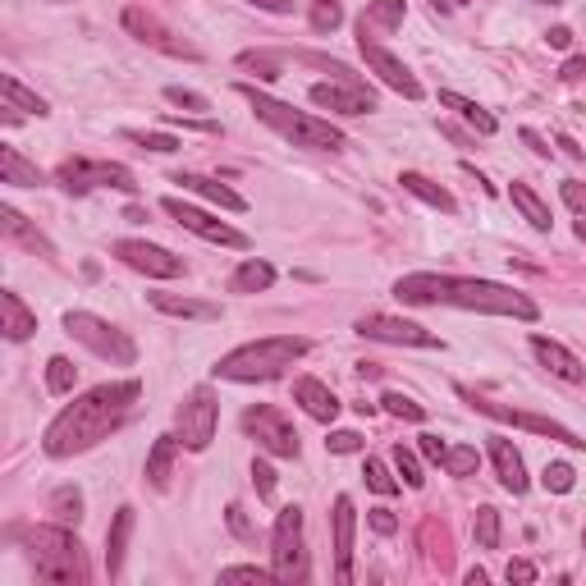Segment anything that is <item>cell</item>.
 I'll return each mask as SVG.
<instances>
[{"label": "cell", "mask_w": 586, "mask_h": 586, "mask_svg": "<svg viewBox=\"0 0 586 586\" xmlns=\"http://www.w3.org/2000/svg\"><path fill=\"white\" fill-rule=\"evenodd\" d=\"M138 399H142V385H138V380H110V385L87 390L83 399H74L65 413L46 426L42 449L51 458L87 454L92 445L110 440V431H120V422L129 417V408Z\"/></svg>", "instance_id": "1"}, {"label": "cell", "mask_w": 586, "mask_h": 586, "mask_svg": "<svg viewBox=\"0 0 586 586\" xmlns=\"http://www.w3.org/2000/svg\"><path fill=\"white\" fill-rule=\"evenodd\" d=\"M394 298L408 307H463V312H490V316H518V321H536L541 307L518 293L513 284H495V280H472V275H435V271H417L403 275L394 284Z\"/></svg>", "instance_id": "2"}, {"label": "cell", "mask_w": 586, "mask_h": 586, "mask_svg": "<svg viewBox=\"0 0 586 586\" xmlns=\"http://www.w3.org/2000/svg\"><path fill=\"white\" fill-rule=\"evenodd\" d=\"M307 339L303 335H271V339H252V344L234 348L225 358L216 362V376L220 380H239V385H257V380H275L293 367V362L307 353Z\"/></svg>", "instance_id": "3"}, {"label": "cell", "mask_w": 586, "mask_h": 586, "mask_svg": "<svg viewBox=\"0 0 586 586\" xmlns=\"http://www.w3.org/2000/svg\"><path fill=\"white\" fill-rule=\"evenodd\" d=\"M239 92L248 97L252 115H257L261 124H271L280 138H289L293 147H312V152H335V147H344V133H339L330 120L303 115V110L284 106V101L266 97V92H257V87H248V83H239Z\"/></svg>", "instance_id": "4"}, {"label": "cell", "mask_w": 586, "mask_h": 586, "mask_svg": "<svg viewBox=\"0 0 586 586\" xmlns=\"http://www.w3.org/2000/svg\"><path fill=\"white\" fill-rule=\"evenodd\" d=\"M19 536L28 545V554H33L37 577H46V582H87L83 545H78V536L69 532L65 522L60 527H28Z\"/></svg>", "instance_id": "5"}, {"label": "cell", "mask_w": 586, "mask_h": 586, "mask_svg": "<svg viewBox=\"0 0 586 586\" xmlns=\"http://www.w3.org/2000/svg\"><path fill=\"white\" fill-rule=\"evenodd\" d=\"M271 568H275V582H284V586L307 582L303 509H298V504L280 509V518H275V532H271Z\"/></svg>", "instance_id": "6"}, {"label": "cell", "mask_w": 586, "mask_h": 586, "mask_svg": "<svg viewBox=\"0 0 586 586\" xmlns=\"http://www.w3.org/2000/svg\"><path fill=\"white\" fill-rule=\"evenodd\" d=\"M65 335H74L78 344H87L97 358H110V362H120V367H133V362H138V344H133L120 326L101 321L97 312H65Z\"/></svg>", "instance_id": "7"}, {"label": "cell", "mask_w": 586, "mask_h": 586, "mask_svg": "<svg viewBox=\"0 0 586 586\" xmlns=\"http://www.w3.org/2000/svg\"><path fill=\"white\" fill-rule=\"evenodd\" d=\"M243 431L271 458H298V431H293V422L275 403H252L248 413H243Z\"/></svg>", "instance_id": "8"}, {"label": "cell", "mask_w": 586, "mask_h": 586, "mask_svg": "<svg viewBox=\"0 0 586 586\" xmlns=\"http://www.w3.org/2000/svg\"><path fill=\"white\" fill-rule=\"evenodd\" d=\"M216 422H220V403L207 385H197L184 403H179V445L202 454L216 440Z\"/></svg>", "instance_id": "9"}, {"label": "cell", "mask_w": 586, "mask_h": 586, "mask_svg": "<svg viewBox=\"0 0 586 586\" xmlns=\"http://www.w3.org/2000/svg\"><path fill=\"white\" fill-rule=\"evenodd\" d=\"M55 179H60L69 193H92V188H120V193H133V188H138L133 170H124V165H115V161H83V156L60 165Z\"/></svg>", "instance_id": "10"}, {"label": "cell", "mask_w": 586, "mask_h": 586, "mask_svg": "<svg viewBox=\"0 0 586 586\" xmlns=\"http://www.w3.org/2000/svg\"><path fill=\"white\" fill-rule=\"evenodd\" d=\"M463 399L477 408V413L495 417V422H509V426H522V431H532V435H550V440H559V445L568 449H586V440L577 431H568L564 422H554V417H536V413H522V408H509V403H495V399H481V394H467Z\"/></svg>", "instance_id": "11"}, {"label": "cell", "mask_w": 586, "mask_h": 586, "mask_svg": "<svg viewBox=\"0 0 586 586\" xmlns=\"http://www.w3.org/2000/svg\"><path fill=\"white\" fill-rule=\"evenodd\" d=\"M161 211L174 220V225H184L188 234H197V239H207V243H220V248H248V234H239V229H229L225 220H216L211 211H197L188 207L184 197H165Z\"/></svg>", "instance_id": "12"}, {"label": "cell", "mask_w": 586, "mask_h": 586, "mask_svg": "<svg viewBox=\"0 0 586 586\" xmlns=\"http://www.w3.org/2000/svg\"><path fill=\"white\" fill-rule=\"evenodd\" d=\"M358 330L362 339H376V344H408V348H440V335H431L426 326L417 321H403V316H385V312H367L358 316Z\"/></svg>", "instance_id": "13"}, {"label": "cell", "mask_w": 586, "mask_h": 586, "mask_svg": "<svg viewBox=\"0 0 586 586\" xmlns=\"http://www.w3.org/2000/svg\"><path fill=\"white\" fill-rule=\"evenodd\" d=\"M110 252H115L124 266H133V271L152 275V280H174V275H184V257H174L170 248H156V243H147V239H120Z\"/></svg>", "instance_id": "14"}, {"label": "cell", "mask_w": 586, "mask_h": 586, "mask_svg": "<svg viewBox=\"0 0 586 586\" xmlns=\"http://www.w3.org/2000/svg\"><path fill=\"white\" fill-rule=\"evenodd\" d=\"M358 51H362V60H367V69L385 87H394V92H399V97H408V101H422V83H417L413 69L403 65L394 51H385L380 42H358Z\"/></svg>", "instance_id": "15"}, {"label": "cell", "mask_w": 586, "mask_h": 586, "mask_svg": "<svg viewBox=\"0 0 586 586\" xmlns=\"http://www.w3.org/2000/svg\"><path fill=\"white\" fill-rule=\"evenodd\" d=\"M312 101L330 115H371L376 97L362 83H312Z\"/></svg>", "instance_id": "16"}, {"label": "cell", "mask_w": 586, "mask_h": 586, "mask_svg": "<svg viewBox=\"0 0 586 586\" xmlns=\"http://www.w3.org/2000/svg\"><path fill=\"white\" fill-rule=\"evenodd\" d=\"M124 28H129L138 42L156 46V51H165V55H184V60H197L193 46H188V42H174L170 28H161V23H156L147 10H138V5H129V10H124Z\"/></svg>", "instance_id": "17"}, {"label": "cell", "mask_w": 586, "mask_h": 586, "mask_svg": "<svg viewBox=\"0 0 586 586\" xmlns=\"http://www.w3.org/2000/svg\"><path fill=\"white\" fill-rule=\"evenodd\" d=\"M335 577L339 582H353V532H358V513H353V500L339 495L335 500Z\"/></svg>", "instance_id": "18"}, {"label": "cell", "mask_w": 586, "mask_h": 586, "mask_svg": "<svg viewBox=\"0 0 586 586\" xmlns=\"http://www.w3.org/2000/svg\"><path fill=\"white\" fill-rule=\"evenodd\" d=\"M532 353L541 358V367L550 371V376H559V380H568V385H582L586 380V367L582 362L568 353L559 339H545V335H532Z\"/></svg>", "instance_id": "19"}, {"label": "cell", "mask_w": 586, "mask_h": 586, "mask_svg": "<svg viewBox=\"0 0 586 586\" xmlns=\"http://www.w3.org/2000/svg\"><path fill=\"white\" fill-rule=\"evenodd\" d=\"M293 403H303V413L316 417V422H335V417H339V399L316 376H298V380H293Z\"/></svg>", "instance_id": "20"}, {"label": "cell", "mask_w": 586, "mask_h": 586, "mask_svg": "<svg viewBox=\"0 0 586 586\" xmlns=\"http://www.w3.org/2000/svg\"><path fill=\"white\" fill-rule=\"evenodd\" d=\"M403 14H408L403 0H376V5H367V14L358 19V42H380L385 33L399 28Z\"/></svg>", "instance_id": "21"}, {"label": "cell", "mask_w": 586, "mask_h": 586, "mask_svg": "<svg viewBox=\"0 0 586 586\" xmlns=\"http://www.w3.org/2000/svg\"><path fill=\"white\" fill-rule=\"evenodd\" d=\"M490 458H495L500 486L509 490V495H527V467H522V454L504 440V435H490Z\"/></svg>", "instance_id": "22"}, {"label": "cell", "mask_w": 586, "mask_h": 586, "mask_svg": "<svg viewBox=\"0 0 586 586\" xmlns=\"http://www.w3.org/2000/svg\"><path fill=\"white\" fill-rule=\"evenodd\" d=\"M174 184H184L188 193L207 197V202H216V207H225V211H248V202H243L234 188H225L220 179H207V174H174Z\"/></svg>", "instance_id": "23"}, {"label": "cell", "mask_w": 586, "mask_h": 586, "mask_svg": "<svg viewBox=\"0 0 586 586\" xmlns=\"http://www.w3.org/2000/svg\"><path fill=\"white\" fill-rule=\"evenodd\" d=\"M133 509L124 504L120 513H115V522H110V532H106V568H110V577H120V568H124V554H129V536H133Z\"/></svg>", "instance_id": "24"}, {"label": "cell", "mask_w": 586, "mask_h": 586, "mask_svg": "<svg viewBox=\"0 0 586 586\" xmlns=\"http://www.w3.org/2000/svg\"><path fill=\"white\" fill-rule=\"evenodd\" d=\"M152 307L179 321H216L220 307L216 303H197V298H179V293H152Z\"/></svg>", "instance_id": "25"}, {"label": "cell", "mask_w": 586, "mask_h": 586, "mask_svg": "<svg viewBox=\"0 0 586 586\" xmlns=\"http://www.w3.org/2000/svg\"><path fill=\"white\" fill-rule=\"evenodd\" d=\"M0 184L10 188H42V170H37L33 161H23L19 147H0Z\"/></svg>", "instance_id": "26"}, {"label": "cell", "mask_w": 586, "mask_h": 586, "mask_svg": "<svg viewBox=\"0 0 586 586\" xmlns=\"http://www.w3.org/2000/svg\"><path fill=\"white\" fill-rule=\"evenodd\" d=\"M0 316H5V326H0V330H5V339H14V344H23V339L37 330V316L28 312V307H23V298H19V293H10V289L0 293Z\"/></svg>", "instance_id": "27"}, {"label": "cell", "mask_w": 586, "mask_h": 586, "mask_svg": "<svg viewBox=\"0 0 586 586\" xmlns=\"http://www.w3.org/2000/svg\"><path fill=\"white\" fill-rule=\"evenodd\" d=\"M399 184L408 188V193H413V197H422L426 207H435V211H449V216H454V211H458V202H454V197H449L445 188L435 184V179H426V174H417V170H403V174H399Z\"/></svg>", "instance_id": "28"}, {"label": "cell", "mask_w": 586, "mask_h": 586, "mask_svg": "<svg viewBox=\"0 0 586 586\" xmlns=\"http://www.w3.org/2000/svg\"><path fill=\"white\" fill-rule=\"evenodd\" d=\"M0 229H5L10 239H19L28 252H42V257H55V248H51V243H46L42 234H37V229L28 225V220H23L14 207H0Z\"/></svg>", "instance_id": "29"}, {"label": "cell", "mask_w": 586, "mask_h": 586, "mask_svg": "<svg viewBox=\"0 0 586 586\" xmlns=\"http://www.w3.org/2000/svg\"><path fill=\"white\" fill-rule=\"evenodd\" d=\"M509 197H513V207L522 211V220H527L532 229H541V234H545V229L554 225V220H550V207H545L541 197L532 193V184H518V179H513V184H509Z\"/></svg>", "instance_id": "30"}, {"label": "cell", "mask_w": 586, "mask_h": 586, "mask_svg": "<svg viewBox=\"0 0 586 586\" xmlns=\"http://www.w3.org/2000/svg\"><path fill=\"white\" fill-rule=\"evenodd\" d=\"M275 284V266L271 261H243L239 271H234V280H229V289L234 293H266Z\"/></svg>", "instance_id": "31"}, {"label": "cell", "mask_w": 586, "mask_h": 586, "mask_svg": "<svg viewBox=\"0 0 586 586\" xmlns=\"http://www.w3.org/2000/svg\"><path fill=\"white\" fill-rule=\"evenodd\" d=\"M440 106H449V110H458V115H463L467 124H472V129L481 133V138H490V133L500 129V120H495V115H490V110H481L477 101H467V97H458V92H440Z\"/></svg>", "instance_id": "32"}, {"label": "cell", "mask_w": 586, "mask_h": 586, "mask_svg": "<svg viewBox=\"0 0 586 586\" xmlns=\"http://www.w3.org/2000/svg\"><path fill=\"white\" fill-rule=\"evenodd\" d=\"M174 449H179V435H161L152 445V454H147V481H152L156 490L170 481V467H174Z\"/></svg>", "instance_id": "33"}, {"label": "cell", "mask_w": 586, "mask_h": 586, "mask_svg": "<svg viewBox=\"0 0 586 586\" xmlns=\"http://www.w3.org/2000/svg\"><path fill=\"white\" fill-rule=\"evenodd\" d=\"M46 513H55V522H65V527H78V522H83V490H74V486L51 490Z\"/></svg>", "instance_id": "34"}, {"label": "cell", "mask_w": 586, "mask_h": 586, "mask_svg": "<svg viewBox=\"0 0 586 586\" xmlns=\"http://www.w3.org/2000/svg\"><path fill=\"white\" fill-rule=\"evenodd\" d=\"M0 92H5V106L28 110V115H46V101L37 97V92H28V87H23L14 74H0Z\"/></svg>", "instance_id": "35"}, {"label": "cell", "mask_w": 586, "mask_h": 586, "mask_svg": "<svg viewBox=\"0 0 586 586\" xmlns=\"http://www.w3.org/2000/svg\"><path fill=\"white\" fill-rule=\"evenodd\" d=\"M449 472V477H477V467H481V454L477 445H449L445 449V463H440Z\"/></svg>", "instance_id": "36"}, {"label": "cell", "mask_w": 586, "mask_h": 586, "mask_svg": "<svg viewBox=\"0 0 586 586\" xmlns=\"http://www.w3.org/2000/svg\"><path fill=\"white\" fill-rule=\"evenodd\" d=\"M472 532H477L481 550H500V513L490 509V504H481L477 518H472Z\"/></svg>", "instance_id": "37"}, {"label": "cell", "mask_w": 586, "mask_h": 586, "mask_svg": "<svg viewBox=\"0 0 586 586\" xmlns=\"http://www.w3.org/2000/svg\"><path fill=\"white\" fill-rule=\"evenodd\" d=\"M78 385V367L69 358H51L46 362V390L51 394H69Z\"/></svg>", "instance_id": "38"}, {"label": "cell", "mask_w": 586, "mask_h": 586, "mask_svg": "<svg viewBox=\"0 0 586 586\" xmlns=\"http://www.w3.org/2000/svg\"><path fill=\"white\" fill-rule=\"evenodd\" d=\"M307 19H312L316 33H335L339 23H344V5H339V0H312V14H307Z\"/></svg>", "instance_id": "39"}, {"label": "cell", "mask_w": 586, "mask_h": 586, "mask_svg": "<svg viewBox=\"0 0 586 586\" xmlns=\"http://www.w3.org/2000/svg\"><path fill=\"white\" fill-rule=\"evenodd\" d=\"M390 458H394V467H399V477L408 481V486H413V490L426 481V472H422V458H417L408 445H394V454H390Z\"/></svg>", "instance_id": "40"}, {"label": "cell", "mask_w": 586, "mask_h": 586, "mask_svg": "<svg viewBox=\"0 0 586 586\" xmlns=\"http://www.w3.org/2000/svg\"><path fill=\"white\" fill-rule=\"evenodd\" d=\"M541 486H545V490H554V495H568V490L577 486V472H573L568 463H545Z\"/></svg>", "instance_id": "41"}, {"label": "cell", "mask_w": 586, "mask_h": 586, "mask_svg": "<svg viewBox=\"0 0 586 586\" xmlns=\"http://www.w3.org/2000/svg\"><path fill=\"white\" fill-rule=\"evenodd\" d=\"M124 138H129V142H138L142 152H161V156L179 152V138H170V133H142V129H129Z\"/></svg>", "instance_id": "42"}, {"label": "cell", "mask_w": 586, "mask_h": 586, "mask_svg": "<svg viewBox=\"0 0 586 586\" xmlns=\"http://www.w3.org/2000/svg\"><path fill=\"white\" fill-rule=\"evenodd\" d=\"M380 403H385V413H390V417H403V422H422V417H426V408H422V403H413L408 394H394V390H390Z\"/></svg>", "instance_id": "43"}, {"label": "cell", "mask_w": 586, "mask_h": 586, "mask_svg": "<svg viewBox=\"0 0 586 586\" xmlns=\"http://www.w3.org/2000/svg\"><path fill=\"white\" fill-rule=\"evenodd\" d=\"M220 582H257V586H271L275 582V568H257V564H239V568H225Z\"/></svg>", "instance_id": "44"}, {"label": "cell", "mask_w": 586, "mask_h": 586, "mask_svg": "<svg viewBox=\"0 0 586 586\" xmlns=\"http://www.w3.org/2000/svg\"><path fill=\"white\" fill-rule=\"evenodd\" d=\"M362 477H367V486L376 490V495H394V490H399V481L390 477V467L380 463V458H367V467H362Z\"/></svg>", "instance_id": "45"}, {"label": "cell", "mask_w": 586, "mask_h": 586, "mask_svg": "<svg viewBox=\"0 0 586 586\" xmlns=\"http://www.w3.org/2000/svg\"><path fill=\"white\" fill-rule=\"evenodd\" d=\"M239 65L243 69H257V78H280V60H275V55H266V51L239 55Z\"/></svg>", "instance_id": "46"}, {"label": "cell", "mask_w": 586, "mask_h": 586, "mask_svg": "<svg viewBox=\"0 0 586 586\" xmlns=\"http://www.w3.org/2000/svg\"><path fill=\"white\" fill-rule=\"evenodd\" d=\"M165 101H170V106H184V110H211V101L202 97V92H193V87H165Z\"/></svg>", "instance_id": "47"}, {"label": "cell", "mask_w": 586, "mask_h": 586, "mask_svg": "<svg viewBox=\"0 0 586 586\" xmlns=\"http://www.w3.org/2000/svg\"><path fill=\"white\" fill-rule=\"evenodd\" d=\"M326 449L330 454H362V435L358 431H330Z\"/></svg>", "instance_id": "48"}, {"label": "cell", "mask_w": 586, "mask_h": 586, "mask_svg": "<svg viewBox=\"0 0 586 586\" xmlns=\"http://www.w3.org/2000/svg\"><path fill=\"white\" fill-rule=\"evenodd\" d=\"M252 481H257V495H261V500H271V495H275V472H271V463H261V458H257V463H252Z\"/></svg>", "instance_id": "49"}, {"label": "cell", "mask_w": 586, "mask_h": 586, "mask_svg": "<svg viewBox=\"0 0 586 586\" xmlns=\"http://www.w3.org/2000/svg\"><path fill=\"white\" fill-rule=\"evenodd\" d=\"M559 193H564V202L577 211V216H586V184H577V179H568V184L559 188Z\"/></svg>", "instance_id": "50"}, {"label": "cell", "mask_w": 586, "mask_h": 586, "mask_svg": "<svg viewBox=\"0 0 586 586\" xmlns=\"http://www.w3.org/2000/svg\"><path fill=\"white\" fill-rule=\"evenodd\" d=\"M417 445H422V454L431 458V463H445V449H449V445L440 440V435H431V431H426L422 440H417Z\"/></svg>", "instance_id": "51"}, {"label": "cell", "mask_w": 586, "mask_h": 586, "mask_svg": "<svg viewBox=\"0 0 586 586\" xmlns=\"http://www.w3.org/2000/svg\"><path fill=\"white\" fill-rule=\"evenodd\" d=\"M371 527H376L380 536H394L399 532V518H394L390 509H371Z\"/></svg>", "instance_id": "52"}, {"label": "cell", "mask_w": 586, "mask_h": 586, "mask_svg": "<svg viewBox=\"0 0 586 586\" xmlns=\"http://www.w3.org/2000/svg\"><path fill=\"white\" fill-rule=\"evenodd\" d=\"M504 577H509V582H536V568L527 564V559H513V564L504 568Z\"/></svg>", "instance_id": "53"}, {"label": "cell", "mask_w": 586, "mask_h": 586, "mask_svg": "<svg viewBox=\"0 0 586 586\" xmlns=\"http://www.w3.org/2000/svg\"><path fill=\"white\" fill-rule=\"evenodd\" d=\"M229 527L243 536V541H252V527H248V518H243V509L239 504H229Z\"/></svg>", "instance_id": "54"}, {"label": "cell", "mask_w": 586, "mask_h": 586, "mask_svg": "<svg viewBox=\"0 0 586 586\" xmlns=\"http://www.w3.org/2000/svg\"><path fill=\"white\" fill-rule=\"evenodd\" d=\"M559 78H568V83H577V78H586V60L582 55H573L564 69H559Z\"/></svg>", "instance_id": "55"}, {"label": "cell", "mask_w": 586, "mask_h": 586, "mask_svg": "<svg viewBox=\"0 0 586 586\" xmlns=\"http://www.w3.org/2000/svg\"><path fill=\"white\" fill-rule=\"evenodd\" d=\"M545 42H550L554 51H568V46H573V33H568V28H550V33H545Z\"/></svg>", "instance_id": "56"}, {"label": "cell", "mask_w": 586, "mask_h": 586, "mask_svg": "<svg viewBox=\"0 0 586 586\" xmlns=\"http://www.w3.org/2000/svg\"><path fill=\"white\" fill-rule=\"evenodd\" d=\"M248 5H257V10H266V14H289L293 10V0H248Z\"/></svg>", "instance_id": "57"}, {"label": "cell", "mask_w": 586, "mask_h": 586, "mask_svg": "<svg viewBox=\"0 0 586 586\" xmlns=\"http://www.w3.org/2000/svg\"><path fill=\"white\" fill-rule=\"evenodd\" d=\"M522 142H527V147H532L536 156H550V147H545V138L541 133H532V129H522Z\"/></svg>", "instance_id": "58"}, {"label": "cell", "mask_w": 586, "mask_h": 586, "mask_svg": "<svg viewBox=\"0 0 586 586\" xmlns=\"http://www.w3.org/2000/svg\"><path fill=\"white\" fill-rule=\"evenodd\" d=\"M577 239H582V243H586V220H577Z\"/></svg>", "instance_id": "59"}, {"label": "cell", "mask_w": 586, "mask_h": 586, "mask_svg": "<svg viewBox=\"0 0 586 586\" xmlns=\"http://www.w3.org/2000/svg\"><path fill=\"white\" fill-rule=\"evenodd\" d=\"M536 5H559V0H536Z\"/></svg>", "instance_id": "60"}, {"label": "cell", "mask_w": 586, "mask_h": 586, "mask_svg": "<svg viewBox=\"0 0 586 586\" xmlns=\"http://www.w3.org/2000/svg\"><path fill=\"white\" fill-rule=\"evenodd\" d=\"M454 5H467V0H454Z\"/></svg>", "instance_id": "61"}]
</instances>
